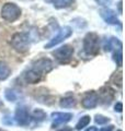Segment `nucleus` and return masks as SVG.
Segmentation results:
<instances>
[{
    "label": "nucleus",
    "mask_w": 125,
    "mask_h": 131,
    "mask_svg": "<svg viewBox=\"0 0 125 131\" xmlns=\"http://www.w3.org/2000/svg\"><path fill=\"white\" fill-rule=\"evenodd\" d=\"M59 131H73V130L69 129V128H64V129H61V130H59Z\"/></svg>",
    "instance_id": "obj_27"
},
{
    "label": "nucleus",
    "mask_w": 125,
    "mask_h": 131,
    "mask_svg": "<svg viewBox=\"0 0 125 131\" xmlns=\"http://www.w3.org/2000/svg\"><path fill=\"white\" fill-rule=\"evenodd\" d=\"M119 8H120V13H122V0L119 2Z\"/></svg>",
    "instance_id": "obj_26"
},
{
    "label": "nucleus",
    "mask_w": 125,
    "mask_h": 131,
    "mask_svg": "<svg viewBox=\"0 0 125 131\" xmlns=\"http://www.w3.org/2000/svg\"><path fill=\"white\" fill-rule=\"evenodd\" d=\"M33 118H35V120L42 121V120H44L45 118H46V115H45V113L43 112V110L37 109V110H35V112L33 113Z\"/></svg>",
    "instance_id": "obj_19"
},
{
    "label": "nucleus",
    "mask_w": 125,
    "mask_h": 131,
    "mask_svg": "<svg viewBox=\"0 0 125 131\" xmlns=\"http://www.w3.org/2000/svg\"><path fill=\"white\" fill-rule=\"evenodd\" d=\"M104 49H105L106 51H110V50H112V49H116V50H119V49H122V43H121L118 38L111 37L110 39H108L105 42Z\"/></svg>",
    "instance_id": "obj_12"
},
{
    "label": "nucleus",
    "mask_w": 125,
    "mask_h": 131,
    "mask_svg": "<svg viewBox=\"0 0 125 131\" xmlns=\"http://www.w3.org/2000/svg\"><path fill=\"white\" fill-rule=\"evenodd\" d=\"M0 131H6V130H2V129H0Z\"/></svg>",
    "instance_id": "obj_28"
},
{
    "label": "nucleus",
    "mask_w": 125,
    "mask_h": 131,
    "mask_svg": "<svg viewBox=\"0 0 125 131\" xmlns=\"http://www.w3.org/2000/svg\"><path fill=\"white\" fill-rule=\"evenodd\" d=\"M41 77L42 75L40 74V73L35 72L34 70H30V71L25 72V74H24V79H25V81L28 82V83L35 84L41 80Z\"/></svg>",
    "instance_id": "obj_13"
},
{
    "label": "nucleus",
    "mask_w": 125,
    "mask_h": 131,
    "mask_svg": "<svg viewBox=\"0 0 125 131\" xmlns=\"http://www.w3.org/2000/svg\"><path fill=\"white\" fill-rule=\"evenodd\" d=\"M73 35V28L70 26H64L61 27L59 31H58L57 34L54 36V37L49 40V42L45 45V48H53L55 47L56 45L62 43L65 39H67L68 37H70V36Z\"/></svg>",
    "instance_id": "obj_4"
},
{
    "label": "nucleus",
    "mask_w": 125,
    "mask_h": 131,
    "mask_svg": "<svg viewBox=\"0 0 125 131\" xmlns=\"http://www.w3.org/2000/svg\"><path fill=\"white\" fill-rule=\"evenodd\" d=\"M94 120L99 125H105V124H108V122L110 121V118L104 117V116H102V115H97L95 118H94Z\"/></svg>",
    "instance_id": "obj_20"
},
{
    "label": "nucleus",
    "mask_w": 125,
    "mask_h": 131,
    "mask_svg": "<svg viewBox=\"0 0 125 131\" xmlns=\"http://www.w3.org/2000/svg\"><path fill=\"white\" fill-rule=\"evenodd\" d=\"M113 128H114V126L110 125V126H108V127H104V128H102L100 131H113Z\"/></svg>",
    "instance_id": "obj_24"
},
{
    "label": "nucleus",
    "mask_w": 125,
    "mask_h": 131,
    "mask_svg": "<svg viewBox=\"0 0 125 131\" xmlns=\"http://www.w3.org/2000/svg\"><path fill=\"white\" fill-rule=\"evenodd\" d=\"M100 15L108 24H112V25L120 24V20L118 18L116 12L110 9V8H103V9H101L100 10Z\"/></svg>",
    "instance_id": "obj_7"
},
{
    "label": "nucleus",
    "mask_w": 125,
    "mask_h": 131,
    "mask_svg": "<svg viewBox=\"0 0 125 131\" xmlns=\"http://www.w3.org/2000/svg\"><path fill=\"white\" fill-rule=\"evenodd\" d=\"M59 105L64 108H72V107H75V105H76V100L72 96L64 97L60 100Z\"/></svg>",
    "instance_id": "obj_15"
},
{
    "label": "nucleus",
    "mask_w": 125,
    "mask_h": 131,
    "mask_svg": "<svg viewBox=\"0 0 125 131\" xmlns=\"http://www.w3.org/2000/svg\"><path fill=\"white\" fill-rule=\"evenodd\" d=\"M119 131H122V130H119Z\"/></svg>",
    "instance_id": "obj_29"
},
{
    "label": "nucleus",
    "mask_w": 125,
    "mask_h": 131,
    "mask_svg": "<svg viewBox=\"0 0 125 131\" xmlns=\"http://www.w3.org/2000/svg\"><path fill=\"white\" fill-rule=\"evenodd\" d=\"M52 118L54 120V127L55 126H59V125H64L66 122H68L72 120L73 118V114L70 113H53L52 114Z\"/></svg>",
    "instance_id": "obj_10"
},
{
    "label": "nucleus",
    "mask_w": 125,
    "mask_h": 131,
    "mask_svg": "<svg viewBox=\"0 0 125 131\" xmlns=\"http://www.w3.org/2000/svg\"><path fill=\"white\" fill-rule=\"evenodd\" d=\"M113 59L114 61L116 62V64L119 66V67H122L123 64V55H122V49H119V50H116L114 54H113Z\"/></svg>",
    "instance_id": "obj_18"
},
{
    "label": "nucleus",
    "mask_w": 125,
    "mask_h": 131,
    "mask_svg": "<svg viewBox=\"0 0 125 131\" xmlns=\"http://www.w3.org/2000/svg\"><path fill=\"white\" fill-rule=\"evenodd\" d=\"M74 55V47L70 45H64L59 48H57L53 52V56L58 60L59 62H67L73 58Z\"/></svg>",
    "instance_id": "obj_5"
},
{
    "label": "nucleus",
    "mask_w": 125,
    "mask_h": 131,
    "mask_svg": "<svg viewBox=\"0 0 125 131\" xmlns=\"http://www.w3.org/2000/svg\"><path fill=\"white\" fill-rule=\"evenodd\" d=\"M95 1H97V3H98V5H100V6H104V7H106V6L111 5L112 0H95Z\"/></svg>",
    "instance_id": "obj_22"
},
{
    "label": "nucleus",
    "mask_w": 125,
    "mask_h": 131,
    "mask_svg": "<svg viewBox=\"0 0 125 131\" xmlns=\"http://www.w3.org/2000/svg\"><path fill=\"white\" fill-rule=\"evenodd\" d=\"M54 68V63L51 59L47 58H41L39 60H36L33 62V67L32 70H34L35 72L40 73V74H44V73H47L49 71H52Z\"/></svg>",
    "instance_id": "obj_6"
},
{
    "label": "nucleus",
    "mask_w": 125,
    "mask_h": 131,
    "mask_svg": "<svg viewBox=\"0 0 125 131\" xmlns=\"http://www.w3.org/2000/svg\"><path fill=\"white\" fill-rule=\"evenodd\" d=\"M12 47L18 52H26L31 46V39L28 33H15L11 38Z\"/></svg>",
    "instance_id": "obj_2"
},
{
    "label": "nucleus",
    "mask_w": 125,
    "mask_h": 131,
    "mask_svg": "<svg viewBox=\"0 0 125 131\" xmlns=\"http://www.w3.org/2000/svg\"><path fill=\"white\" fill-rule=\"evenodd\" d=\"M6 98L8 101L10 102H15L16 100V94L14 91H12V90H6Z\"/></svg>",
    "instance_id": "obj_21"
},
{
    "label": "nucleus",
    "mask_w": 125,
    "mask_h": 131,
    "mask_svg": "<svg viewBox=\"0 0 125 131\" xmlns=\"http://www.w3.org/2000/svg\"><path fill=\"white\" fill-rule=\"evenodd\" d=\"M99 103V95L95 92H89L87 93L83 98L81 100V104L85 108H94Z\"/></svg>",
    "instance_id": "obj_8"
},
{
    "label": "nucleus",
    "mask_w": 125,
    "mask_h": 131,
    "mask_svg": "<svg viewBox=\"0 0 125 131\" xmlns=\"http://www.w3.org/2000/svg\"><path fill=\"white\" fill-rule=\"evenodd\" d=\"M100 96H101L102 103L109 105L111 103V101L113 100L114 93L110 88H103V89H101V91H100Z\"/></svg>",
    "instance_id": "obj_11"
},
{
    "label": "nucleus",
    "mask_w": 125,
    "mask_h": 131,
    "mask_svg": "<svg viewBox=\"0 0 125 131\" xmlns=\"http://www.w3.org/2000/svg\"><path fill=\"white\" fill-rule=\"evenodd\" d=\"M15 120L21 126H26L30 122V115L28 113V109L24 107H19L15 112Z\"/></svg>",
    "instance_id": "obj_9"
},
{
    "label": "nucleus",
    "mask_w": 125,
    "mask_h": 131,
    "mask_svg": "<svg viewBox=\"0 0 125 131\" xmlns=\"http://www.w3.org/2000/svg\"><path fill=\"white\" fill-rule=\"evenodd\" d=\"M100 38L97 33L90 32L83 38V50L87 55L95 56L99 54L100 50Z\"/></svg>",
    "instance_id": "obj_1"
},
{
    "label": "nucleus",
    "mask_w": 125,
    "mask_h": 131,
    "mask_svg": "<svg viewBox=\"0 0 125 131\" xmlns=\"http://www.w3.org/2000/svg\"><path fill=\"white\" fill-rule=\"evenodd\" d=\"M115 110L116 112H119V113H121L123 110V104L122 103H116V105H115Z\"/></svg>",
    "instance_id": "obj_23"
},
{
    "label": "nucleus",
    "mask_w": 125,
    "mask_h": 131,
    "mask_svg": "<svg viewBox=\"0 0 125 131\" xmlns=\"http://www.w3.org/2000/svg\"><path fill=\"white\" fill-rule=\"evenodd\" d=\"M75 2V0H54V7L56 9H64V8H68Z\"/></svg>",
    "instance_id": "obj_16"
},
{
    "label": "nucleus",
    "mask_w": 125,
    "mask_h": 131,
    "mask_svg": "<svg viewBox=\"0 0 125 131\" xmlns=\"http://www.w3.org/2000/svg\"><path fill=\"white\" fill-rule=\"evenodd\" d=\"M86 131H98V129H97V127H89Z\"/></svg>",
    "instance_id": "obj_25"
},
{
    "label": "nucleus",
    "mask_w": 125,
    "mask_h": 131,
    "mask_svg": "<svg viewBox=\"0 0 125 131\" xmlns=\"http://www.w3.org/2000/svg\"><path fill=\"white\" fill-rule=\"evenodd\" d=\"M89 122H90V116H83V117H81V119L78 121L76 128L78 130H81V129L85 128V127L88 126Z\"/></svg>",
    "instance_id": "obj_17"
},
{
    "label": "nucleus",
    "mask_w": 125,
    "mask_h": 131,
    "mask_svg": "<svg viewBox=\"0 0 125 131\" xmlns=\"http://www.w3.org/2000/svg\"><path fill=\"white\" fill-rule=\"evenodd\" d=\"M21 15V9L19 6H16L13 2H8L1 9V16L8 22L16 21Z\"/></svg>",
    "instance_id": "obj_3"
},
{
    "label": "nucleus",
    "mask_w": 125,
    "mask_h": 131,
    "mask_svg": "<svg viewBox=\"0 0 125 131\" xmlns=\"http://www.w3.org/2000/svg\"><path fill=\"white\" fill-rule=\"evenodd\" d=\"M11 74V69L6 62L0 61V80H6Z\"/></svg>",
    "instance_id": "obj_14"
}]
</instances>
